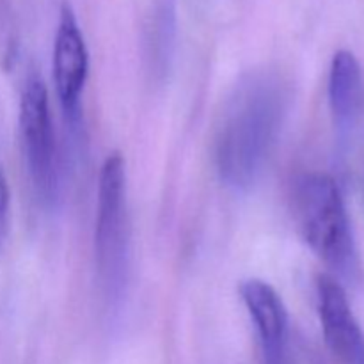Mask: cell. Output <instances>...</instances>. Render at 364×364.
I'll return each instance as SVG.
<instances>
[{"instance_id":"obj_9","label":"cell","mask_w":364,"mask_h":364,"mask_svg":"<svg viewBox=\"0 0 364 364\" xmlns=\"http://www.w3.org/2000/svg\"><path fill=\"white\" fill-rule=\"evenodd\" d=\"M9 212H11V196L7 187L6 176L0 167V247L6 242L7 231H9Z\"/></svg>"},{"instance_id":"obj_3","label":"cell","mask_w":364,"mask_h":364,"mask_svg":"<svg viewBox=\"0 0 364 364\" xmlns=\"http://www.w3.org/2000/svg\"><path fill=\"white\" fill-rule=\"evenodd\" d=\"M95 252L105 297L121 301L128 276L127 169L121 153L107 156L100 169Z\"/></svg>"},{"instance_id":"obj_1","label":"cell","mask_w":364,"mask_h":364,"mask_svg":"<svg viewBox=\"0 0 364 364\" xmlns=\"http://www.w3.org/2000/svg\"><path fill=\"white\" fill-rule=\"evenodd\" d=\"M288 110V87L277 75L249 73L235 87L215 146L220 180L245 191L262 173Z\"/></svg>"},{"instance_id":"obj_7","label":"cell","mask_w":364,"mask_h":364,"mask_svg":"<svg viewBox=\"0 0 364 364\" xmlns=\"http://www.w3.org/2000/svg\"><path fill=\"white\" fill-rule=\"evenodd\" d=\"M240 297L255 322L265 364H288V313L279 294L262 279L240 284Z\"/></svg>"},{"instance_id":"obj_2","label":"cell","mask_w":364,"mask_h":364,"mask_svg":"<svg viewBox=\"0 0 364 364\" xmlns=\"http://www.w3.org/2000/svg\"><path fill=\"white\" fill-rule=\"evenodd\" d=\"M291 212L309 249L338 276L355 281L359 252L336 181L323 173L301 174L291 192Z\"/></svg>"},{"instance_id":"obj_6","label":"cell","mask_w":364,"mask_h":364,"mask_svg":"<svg viewBox=\"0 0 364 364\" xmlns=\"http://www.w3.org/2000/svg\"><path fill=\"white\" fill-rule=\"evenodd\" d=\"M318 316L326 343L341 364H364V333L341 284L331 276L316 281Z\"/></svg>"},{"instance_id":"obj_5","label":"cell","mask_w":364,"mask_h":364,"mask_svg":"<svg viewBox=\"0 0 364 364\" xmlns=\"http://www.w3.org/2000/svg\"><path fill=\"white\" fill-rule=\"evenodd\" d=\"M52 68L53 84L64 112L75 119L78 117L80 95L87 78L89 55L77 16L68 4H64L59 14Z\"/></svg>"},{"instance_id":"obj_8","label":"cell","mask_w":364,"mask_h":364,"mask_svg":"<svg viewBox=\"0 0 364 364\" xmlns=\"http://www.w3.org/2000/svg\"><path fill=\"white\" fill-rule=\"evenodd\" d=\"M329 105L340 128H348L355 119L361 98V66L348 50L334 53L329 71Z\"/></svg>"},{"instance_id":"obj_4","label":"cell","mask_w":364,"mask_h":364,"mask_svg":"<svg viewBox=\"0 0 364 364\" xmlns=\"http://www.w3.org/2000/svg\"><path fill=\"white\" fill-rule=\"evenodd\" d=\"M20 132L27 169L36 194L43 203H53L59 188L55 137L50 116L48 91L41 77L25 80L20 98Z\"/></svg>"}]
</instances>
